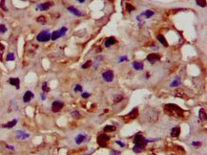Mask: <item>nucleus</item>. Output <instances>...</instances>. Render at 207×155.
I'll use <instances>...</instances> for the list:
<instances>
[{
  "label": "nucleus",
  "instance_id": "72a5a7b5",
  "mask_svg": "<svg viewBox=\"0 0 207 155\" xmlns=\"http://www.w3.org/2000/svg\"><path fill=\"white\" fill-rule=\"evenodd\" d=\"M92 65V61L91 60H88V61H86V62L82 65V68L83 69H86V68H88V67H90Z\"/></svg>",
  "mask_w": 207,
  "mask_h": 155
},
{
  "label": "nucleus",
  "instance_id": "6ab92c4d",
  "mask_svg": "<svg viewBox=\"0 0 207 155\" xmlns=\"http://www.w3.org/2000/svg\"><path fill=\"white\" fill-rule=\"evenodd\" d=\"M16 123H17L16 120H13L12 122H9L8 123H6V125L1 126V127H5V128H12V127H13L16 125Z\"/></svg>",
  "mask_w": 207,
  "mask_h": 155
},
{
  "label": "nucleus",
  "instance_id": "412c9836",
  "mask_svg": "<svg viewBox=\"0 0 207 155\" xmlns=\"http://www.w3.org/2000/svg\"><path fill=\"white\" fill-rule=\"evenodd\" d=\"M115 43H116L115 37H109V39L105 41V47H110V46L113 45V44H115Z\"/></svg>",
  "mask_w": 207,
  "mask_h": 155
},
{
  "label": "nucleus",
  "instance_id": "dca6fc26",
  "mask_svg": "<svg viewBox=\"0 0 207 155\" xmlns=\"http://www.w3.org/2000/svg\"><path fill=\"white\" fill-rule=\"evenodd\" d=\"M158 40L160 41V42L162 44V45H164L165 47H168V42H167V40L166 39L162 36V34H158Z\"/></svg>",
  "mask_w": 207,
  "mask_h": 155
},
{
  "label": "nucleus",
  "instance_id": "4468645a",
  "mask_svg": "<svg viewBox=\"0 0 207 155\" xmlns=\"http://www.w3.org/2000/svg\"><path fill=\"white\" fill-rule=\"evenodd\" d=\"M175 96L178 98H182V99L186 98V94L182 89H177V90L175 91Z\"/></svg>",
  "mask_w": 207,
  "mask_h": 155
},
{
  "label": "nucleus",
  "instance_id": "7ed1b4c3",
  "mask_svg": "<svg viewBox=\"0 0 207 155\" xmlns=\"http://www.w3.org/2000/svg\"><path fill=\"white\" fill-rule=\"evenodd\" d=\"M36 39L39 41V42H46V41H49L51 39V34L48 32V31H42L40 32L36 36Z\"/></svg>",
  "mask_w": 207,
  "mask_h": 155
},
{
  "label": "nucleus",
  "instance_id": "f3484780",
  "mask_svg": "<svg viewBox=\"0 0 207 155\" xmlns=\"http://www.w3.org/2000/svg\"><path fill=\"white\" fill-rule=\"evenodd\" d=\"M68 11L71 12L72 13H73V15H77V16H81V15H82V13L79 12L77 9H75V7H69V8H68Z\"/></svg>",
  "mask_w": 207,
  "mask_h": 155
},
{
  "label": "nucleus",
  "instance_id": "9d476101",
  "mask_svg": "<svg viewBox=\"0 0 207 155\" xmlns=\"http://www.w3.org/2000/svg\"><path fill=\"white\" fill-rule=\"evenodd\" d=\"M33 98V94L32 91H27L23 96V102H29Z\"/></svg>",
  "mask_w": 207,
  "mask_h": 155
},
{
  "label": "nucleus",
  "instance_id": "2f4dec72",
  "mask_svg": "<svg viewBox=\"0 0 207 155\" xmlns=\"http://www.w3.org/2000/svg\"><path fill=\"white\" fill-rule=\"evenodd\" d=\"M7 32V27L4 25V24H0V33L4 34Z\"/></svg>",
  "mask_w": 207,
  "mask_h": 155
},
{
  "label": "nucleus",
  "instance_id": "393cba45",
  "mask_svg": "<svg viewBox=\"0 0 207 155\" xmlns=\"http://www.w3.org/2000/svg\"><path fill=\"white\" fill-rule=\"evenodd\" d=\"M116 130V126H106L104 127V131L106 132H113V131H115Z\"/></svg>",
  "mask_w": 207,
  "mask_h": 155
},
{
  "label": "nucleus",
  "instance_id": "a878e982",
  "mask_svg": "<svg viewBox=\"0 0 207 155\" xmlns=\"http://www.w3.org/2000/svg\"><path fill=\"white\" fill-rule=\"evenodd\" d=\"M126 10H127V12L128 13H131V12H133L134 10H135V7L133 5H131L130 3H126Z\"/></svg>",
  "mask_w": 207,
  "mask_h": 155
},
{
  "label": "nucleus",
  "instance_id": "4be33fe9",
  "mask_svg": "<svg viewBox=\"0 0 207 155\" xmlns=\"http://www.w3.org/2000/svg\"><path fill=\"white\" fill-rule=\"evenodd\" d=\"M60 36H61V34H60L59 31H54V32L51 34V39L52 40H56L57 39H59Z\"/></svg>",
  "mask_w": 207,
  "mask_h": 155
},
{
  "label": "nucleus",
  "instance_id": "f03ea898",
  "mask_svg": "<svg viewBox=\"0 0 207 155\" xmlns=\"http://www.w3.org/2000/svg\"><path fill=\"white\" fill-rule=\"evenodd\" d=\"M137 116H139V109L136 107V108H134L130 113H128L127 115H124L122 117V119H123L124 122L129 123V122H131V121L136 119Z\"/></svg>",
  "mask_w": 207,
  "mask_h": 155
},
{
  "label": "nucleus",
  "instance_id": "c756f323",
  "mask_svg": "<svg viewBox=\"0 0 207 155\" xmlns=\"http://www.w3.org/2000/svg\"><path fill=\"white\" fill-rule=\"evenodd\" d=\"M37 22H40V23H42V24H44L45 22H46V17H45L44 15H41V16H39V17H37Z\"/></svg>",
  "mask_w": 207,
  "mask_h": 155
},
{
  "label": "nucleus",
  "instance_id": "37998d69",
  "mask_svg": "<svg viewBox=\"0 0 207 155\" xmlns=\"http://www.w3.org/2000/svg\"><path fill=\"white\" fill-rule=\"evenodd\" d=\"M116 144H119V146L120 147H125V144H124L123 143H121V142H120V141H116Z\"/></svg>",
  "mask_w": 207,
  "mask_h": 155
},
{
  "label": "nucleus",
  "instance_id": "a18cd8bd",
  "mask_svg": "<svg viewBox=\"0 0 207 155\" xmlns=\"http://www.w3.org/2000/svg\"><path fill=\"white\" fill-rule=\"evenodd\" d=\"M78 1H79V2H80V3H83V2L85 1V0H78Z\"/></svg>",
  "mask_w": 207,
  "mask_h": 155
},
{
  "label": "nucleus",
  "instance_id": "a19ab883",
  "mask_svg": "<svg viewBox=\"0 0 207 155\" xmlns=\"http://www.w3.org/2000/svg\"><path fill=\"white\" fill-rule=\"evenodd\" d=\"M3 50H4V46L2 44H0V60H2V53H3Z\"/></svg>",
  "mask_w": 207,
  "mask_h": 155
},
{
  "label": "nucleus",
  "instance_id": "ea45409f",
  "mask_svg": "<svg viewBox=\"0 0 207 155\" xmlns=\"http://www.w3.org/2000/svg\"><path fill=\"white\" fill-rule=\"evenodd\" d=\"M0 7L4 10V11H6V7H5V0H1V2H0Z\"/></svg>",
  "mask_w": 207,
  "mask_h": 155
},
{
  "label": "nucleus",
  "instance_id": "cd10ccee",
  "mask_svg": "<svg viewBox=\"0 0 207 155\" xmlns=\"http://www.w3.org/2000/svg\"><path fill=\"white\" fill-rule=\"evenodd\" d=\"M196 2L199 7H205L206 6V0H196Z\"/></svg>",
  "mask_w": 207,
  "mask_h": 155
},
{
  "label": "nucleus",
  "instance_id": "e433bc0d",
  "mask_svg": "<svg viewBox=\"0 0 207 155\" xmlns=\"http://www.w3.org/2000/svg\"><path fill=\"white\" fill-rule=\"evenodd\" d=\"M59 32H60L61 36H63L64 34H66V32H67V28H66V27H62V28L59 30Z\"/></svg>",
  "mask_w": 207,
  "mask_h": 155
},
{
  "label": "nucleus",
  "instance_id": "b1692460",
  "mask_svg": "<svg viewBox=\"0 0 207 155\" xmlns=\"http://www.w3.org/2000/svg\"><path fill=\"white\" fill-rule=\"evenodd\" d=\"M199 119L202 120V121H206V113H205V110L204 109H201L199 112Z\"/></svg>",
  "mask_w": 207,
  "mask_h": 155
},
{
  "label": "nucleus",
  "instance_id": "20e7f679",
  "mask_svg": "<svg viewBox=\"0 0 207 155\" xmlns=\"http://www.w3.org/2000/svg\"><path fill=\"white\" fill-rule=\"evenodd\" d=\"M149 142L148 140H146L145 138H144L141 134H137L136 136L134 138V144H139V146H146V144Z\"/></svg>",
  "mask_w": 207,
  "mask_h": 155
},
{
  "label": "nucleus",
  "instance_id": "1a4fd4ad",
  "mask_svg": "<svg viewBox=\"0 0 207 155\" xmlns=\"http://www.w3.org/2000/svg\"><path fill=\"white\" fill-rule=\"evenodd\" d=\"M87 140H88V137L86 136V135H83V134H78V135L75 137V139L77 144H80L83 142H86Z\"/></svg>",
  "mask_w": 207,
  "mask_h": 155
},
{
  "label": "nucleus",
  "instance_id": "6e6552de",
  "mask_svg": "<svg viewBox=\"0 0 207 155\" xmlns=\"http://www.w3.org/2000/svg\"><path fill=\"white\" fill-rule=\"evenodd\" d=\"M160 60V56L158 54H149L147 56V60L149 61L151 64H154L155 62H157Z\"/></svg>",
  "mask_w": 207,
  "mask_h": 155
},
{
  "label": "nucleus",
  "instance_id": "4c0bfd02",
  "mask_svg": "<svg viewBox=\"0 0 207 155\" xmlns=\"http://www.w3.org/2000/svg\"><path fill=\"white\" fill-rule=\"evenodd\" d=\"M110 155H120V151L112 149L111 151H110Z\"/></svg>",
  "mask_w": 207,
  "mask_h": 155
},
{
  "label": "nucleus",
  "instance_id": "473e14b6",
  "mask_svg": "<svg viewBox=\"0 0 207 155\" xmlns=\"http://www.w3.org/2000/svg\"><path fill=\"white\" fill-rule=\"evenodd\" d=\"M7 60H15V55L13 53H9L7 55Z\"/></svg>",
  "mask_w": 207,
  "mask_h": 155
},
{
  "label": "nucleus",
  "instance_id": "bb28decb",
  "mask_svg": "<svg viewBox=\"0 0 207 155\" xmlns=\"http://www.w3.org/2000/svg\"><path fill=\"white\" fill-rule=\"evenodd\" d=\"M142 15H145V17H151L152 15H154V12L153 11H149V10H148V11H145L143 13H142Z\"/></svg>",
  "mask_w": 207,
  "mask_h": 155
},
{
  "label": "nucleus",
  "instance_id": "c03bdc74",
  "mask_svg": "<svg viewBox=\"0 0 207 155\" xmlns=\"http://www.w3.org/2000/svg\"><path fill=\"white\" fill-rule=\"evenodd\" d=\"M41 98H42L43 100H45V96H44L43 94H41Z\"/></svg>",
  "mask_w": 207,
  "mask_h": 155
},
{
  "label": "nucleus",
  "instance_id": "aec40b11",
  "mask_svg": "<svg viewBox=\"0 0 207 155\" xmlns=\"http://www.w3.org/2000/svg\"><path fill=\"white\" fill-rule=\"evenodd\" d=\"M144 149H145V147L144 146H139V144H135V147H133V150H134V152H136V153H139L141 152Z\"/></svg>",
  "mask_w": 207,
  "mask_h": 155
},
{
  "label": "nucleus",
  "instance_id": "7c9ffc66",
  "mask_svg": "<svg viewBox=\"0 0 207 155\" xmlns=\"http://www.w3.org/2000/svg\"><path fill=\"white\" fill-rule=\"evenodd\" d=\"M42 90H43V92H49V91H50V88L48 87L47 82H43V84H42Z\"/></svg>",
  "mask_w": 207,
  "mask_h": 155
},
{
  "label": "nucleus",
  "instance_id": "423d86ee",
  "mask_svg": "<svg viewBox=\"0 0 207 155\" xmlns=\"http://www.w3.org/2000/svg\"><path fill=\"white\" fill-rule=\"evenodd\" d=\"M63 102L60 101H54L52 103V111L53 112H59L63 108Z\"/></svg>",
  "mask_w": 207,
  "mask_h": 155
},
{
  "label": "nucleus",
  "instance_id": "f704fd0d",
  "mask_svg": "<svg viewBox=\"0 0 207 155\" xmlns=\"http://www.w3.org/2000/svg\"><path fill=\"white\" fill-rule=\"evenodd\" d=\"M72 116H73L74 118H75V119H79V118H80V114H79V112H78V111H74V112H72Z\"/></svg>",
  "mask_w": 207,
  "mask_h": 155
},
{
  "label": "nucleus",
  "instance_id": "a211bd4d",
  "mask_svg": "<svg viewBox=\"0 0 207 155\" xmlns=\"http://www.w3.org/2000/svg\"><path fill=\"white\" fill-rule=\"evenodd\" d=\"M133 67L136 69V70L137 71H139V70H142L143 67H144V65L142 62H139V61H135V62H133Z\"/></svg>",
  "mask_w": 207,
  "mask_h": 155
},
{
  "label": "nucleus",
  "instance_id": "f8f14e48",
  "mask_svg": "<svg viewBox=\"0 0 207 155\" xmlns=\"http://www.w3.org/2000/svg\"><path fill=\"white\" fill-rule=\"evenodd\" d=\"M53 5V3L52 2H45L43 4H40L38 6V9L40 11H47L48 9H50V7Z\"/></svg>",
  "mask_w": 207,
  "mask_h": 155
},
{
  "label": "nucleus",
  "instance_id": "ddd939ff",
  "mask_svg": "<svg viewBox=\"0 0 207 155\" xmlns=\"http://www.w3.org/2000/svg\"><path fill=\"white\" fill-rule=\"evenodd\" d=\"M15 137H16V139L24 140V139H26V138L29 137V134L24 133L23 131H20V130H18V131H17L16 134H15Z\"/></svg>",
  "mask_w": 207,
  "mask_h": 155
},
{
  "label": "nucleus",
  "instance_id": "2eb2a0df",
  "mask_svg": "<svg viewBox=\"0 0 207 155\" xmlns=\"http://www.w3.org/2000/svg\"><path fill=\"white\" fill-rule=\"evenodd\" d=\"M181 133V128L178 126H176L174 128H172L171 130V136L172 137H178Z\"/></svg>",
  "mask_w": 207,
  "mask_h": 155
},
{
  "label": "nucleus",
  "instance_id": "c85d7f7f",
  "mask_svg": "<svg viewBox=\"0 0 207 155\" xmlns=\"http://www.w3.org/2000/svg\"><path fill=\"white\" fill-rule=\"evenodd\" d=\"M123 100V96L122 95H118V96H116L115 99H114V102H121Z\"/></svg>",
  "mask_w": 207,
  "mask_h": 155
},
{
  "label": "nucleus",
  "instance_id": "f257e3e1",
  "mask_svg": "<svg viewBox=\"0 0 207 155\" xmlns=\"http://www.w3.org/2000/svg\"><path fill=\"white\" fill-rule=\"evenodd\" d=\"M165 112L167 113L169 116L173 117H181L183 114V110H182L179 106L176 105H172V103H168L164 106Z\"/></svg>",
  "mask_w": 207,
  "mask_h": 155
},
{
  "label": "nucleus",
  "instance_id": "0eeeda50",
  "mask_svg": "<svg viewBox=\"0 0 207 155\" xmlns=\"http://www.w3.org/2000/svg\"><path fill=\"white\" fill-rule=\"evenodd\" d=\"M102 78L104 79V81L107 82H111L114 80V73L111 70H107L102 74Z\"/></svg>",
  "mask_w": 207,
  "mask_h": 155
},
{
  "label": "nucleus",
  "instance_id": "9b49d317",
  "mask_svg": "<svg viewBox=\"0 0 207 155\" xmlns=\"http://www.w3.org/2000/svg\"><path fill=\"white\" fill-rule=\"evenodd\" d=\"M9 83L11 85L15 86L16 89H19V84H20V81L18 78H11L9 80Z\"/></svg>",
  "mask_w": 207,
  "mask_h": 155
},
{
  "label": "nucleus",
  "instance_id": "58836bf2",
  "mask_svg": "<svg viewBox=\"0 0 207 155\" xmlns=\"http://www.w3.org/2000/svg\"><path fill=\"white\" fill-rule=\"evenodd\" d=\"M192 146L194 147H199L201 146V142H193Z\"/></svg>",
  "mask_w": 207,
  "mask_h": 155
},
{
  "label": "nucleus",
  "instance_id": "79ce46f5",
  "mask_svg": "<svg viewBox=\"0 0 207 155\" xmlns=\"http://www.w3.org/2000/svg\"><path fill=\"white\" fill-rule=\"evenodd\" d=\"M81 96H82V98H83V99H86V98L90 97V94H89V93H87V92H85V93H82Z\"/></svg>",
  "mask_w": 207,
  "mask_h": 155
},
{
  "label": "nucleus",
  "instance_id": "c9c22d12",
  "mask_svg": "<svg viewBox=\"0 0 207 155\" xmlns=\"http://www.w3.org/2000/svg\"><path fill=\"white\" fill-rule=\"evenodd\" d=\"M74 90H75V92H81L82 91V86L79 85V84H77Z\"/></svg>",
  "mask_w": 207,
  "mask_h": 155
},
{
  "label": "nucleus",
  "instance_id": "39448f33",
  "mask_svg": "<svg viewBox=\"0 0 207 155\" xmlns=\"http://www.w3.org/2000/svg\"><path fill=\"white\" fill-rule=\"evenodd\" d=\"M110 140V137L106 134H101L98 137V144L102 147H105L107 146V142Z\"/></svg>",
  "mask_w": 207,
  "mask_h": 155
},
{
  "label": "nucleus",
  "instance_id": "5701e85b",
  "mask_svg": "<svg viewBox=\"0 0 207 155\" xmlns=\"http://www.w3.org/2000/svg\"><path fill=\"white\" fill-rule=\"evenodd\" d=\"M179 84H181V78H179V77H177L174 81H172V82H171L170 86H171V87H176V86H178V85H179Z\"/></svg>",
  "mask_w": 207,
  "mask_h": 155
}]
</instances>
